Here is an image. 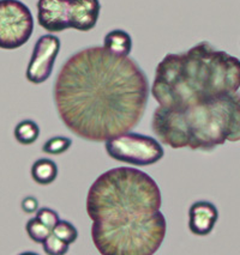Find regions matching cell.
I'll use <instances>...</instances> for the list:
<instances>
[{"label":"cell","instance_id":"obj_2","mask_svg":"<svg viewBox=\"0 0 240 255\" xmlns=\"http://www.w3.org/2000/svg\"><path fill=\"white\" fill-rule=\"evenodd\" d=\"M240 59L208 41L184 53H168L159 62L150 93L159 106L184 107L238 93Z\"/></svg>","mask_w":240,"mask_h":255},{"label":"cell","instance_id":"obj_15","mask_svg":"<svg viewBox=\"0 0 240 255\" xmlns=\"http://www.w3.org/2000/svg\"><path fill=\"white\" fill-rule=\"evenodd\" d=\"M25 231L29 239L36 243H42L52 234V229L46 227L37 217L30 218L26 222Z\"/></svg>","mask_w":240,"mask_h":255},{"label":"cell","instance_id":"obj_16","mask_svg":"<svg viewBox=\"0 0 240 255\" xmlns=\"http://www.w3.org/2000/svg\"><path fill=\"white\" fill-rule=\"evenodd\" d=\"M72 140L69 137H53L46 141L42 146V151L48 155H61L70 149Z\"/></svg>","mask_w":240,"mask_h":255},{"label":"cell","instance_id":"obj_8","mask_svg":"<svg viewBox=\"0 0 240 255\" xmlns=\"http://www.w3.org/2000/svg\"><path fill=\"white\" fill-rule=\"evenodd\" d=\"M60 46V40L55 35H42L38 38L26 67V81L31 84L38 85L51 77Z\"/></svg>","mask_w":240,"mask_h":255},{"label":"cell","instance_id":"obj_7","mask_svg":"<svg viewBox=\"0 0 240 255\" xmlns=\"http://www.w3.org/2000/svg\"><path fill=\"white\" fill-rule=\"evenodd\" d=\"M34 18L30 8L19 0H0V48H20L30 40Z\"/></svg>","mask_w":240,"mask_h":255},{"label":"cell","instance_id":"obj_12","mask_svg":"<svg viewBox=\"0 0 240 255\" xmlns=\"http://www.w3.org/2000/svg\"><path fill=\"white\" fill-rule=\"evenodd\" d=\"M103 48L119 56H129L132 50V38L129 32L121 29L109 31L103 40Z\"/></svg>","mask_w":240,"mask_h":255},{"label":"cell","instance_id":"obj_9","mask_svg":"<svg viewBox=\"0 0 240 255\" xmlns=\"http://www.w3.org/2000/svg\"><path fill=\"white\" fill-rule=\"evenodd\" d=\"M37 23L48 32L69 28V0H37Z\"/></svg>","mask_w":240,"mask_h":255},{"label":"cell","instance_id":"obj_17","mask_svg":"<svg viewBox=\"0 0 240 255\" xmlns=\"http://www.w3.org/2000/svg\"><path fill=\"white\" fill-rule=\"evenodd\" d=\"M52 233L60 240H63L64 242H66L67 245H72L78 237V231L76 227L67 221H59L57 225L53 228Z\"/></svg>","mask_w":240,"mask_h":255},{"label":"cell","instance_id":"obj_1","mask_svg":"<svg viewBox=\"0 0 240 255\" xmlns=\"http://www.w3.org/2000/svg\"><path fill=\"white\" fill-rule=\"evenodd\" d=\"M149 95V81L137 62L101 46L71 55L53 88L66 128L95 143L132 131L143 118Z\"/></svg>","mask_w":240,"mask_h":255},{"label":"cell","instance_id":"obj_5","mask_svg":"<svg viewBox=\"0 0 240 255\" xmlns=\"http://www.w3.org/2000/svg\"><path fill=\"white\" fill-rule=\"evenodd\" d=\"M166 233L167 222L161 211L129 224H91L93 243L103 255H153L161 247Z\"/></svg>","mask_w":240,"mask_h":255},{"label":"cell","instance_id":"obj_18","mask_svg":"<svg viewBox=\"0 0 240 255\" xmlns=\"http://www.w3.org/2000/svg\"><path fill=\"white\" fill-rule=\"evenodd\" d=\"M69 246L63 240H60L54 234H51L42 242V249L46 254L48 255H64L69 252Z\"/></svg>","mask_w":240,"mask_h":255},{"label":"cell","instance_id":"obj_19","mask_svg":"<svg viewBox=\"0 0 240 255\" xmlns=\"http://www.w3.org/2000/svg\"><path fill=\"white\" fill-rule=\"evenodd\" d=\"M36 217L40 219L46 227H48L49 229L52 230L53 228L57 225L58 222L60 221L58 212L49 209V207H41V209H38L36 211Z\"/></svg>","mask_w":240,"mask_h":255},{"label":"cell","instance_id":"obj_20","mask_svg":"<svg viewBox=\"0 0 240 255\" xmlns=\"http://www.w3.org/2000/svg\"><path fill=\"white\" fill-rule=\"evenodd\" d=\"M22 210L25 213H34L38 210V201L34 197H26L22 200Z\"/></svg>","mask_w":240,"mask_h":255},{"label":"cell","instance_id":"obj_4","mask_svg":"<svg viewBox=\"0 0 240 255\" xmlns=\"http://www.w3.org/2000/svg\"><path fill=\"white\" fill-rule=\"evenodd\" d=\"M160 187L139 169H109L94 181L88 191L85 209L93 223L121 225L141 221L160 211Z\"/></svg>","mask_w":240,"mask_h":255},{"label":"cell","instance_id":"obj_10","mask_svg":"<svg viewBox=\"0 0 240 255\" xmlns=\"http://www.w3.org/2000/svg\"><path fill=\"white\" fill-rule=\"evenodd\" d=\"M100 12V0H69V28L83 32L93 30Z\"/></svg>","mask_w":240,"mask_h":255},{"label":"cell","instance_id":"obj_13","mask_svg":"<svg viewBox=\"0 0 240 255\" xmlns=\"http://www.w3.org/2000/svg\"><path fill=\"white\" fill-rule=\"evenodd\" d=\"M31 177L37 185L48 186L58 177L57 163L48 158H38L31 165Z\"/></svg>","mask_w":240,"mask_h":255},{"label":"cell","instance_id":"obj_6","mask_svg":"<svg viewBox=\"0 0 240 255\" xmlns=\"http://www.w3.org/2000/svg\"><path fill=\"white\" fill-rule=\"evenodd\" d=\"M105 149L112 159L135 167L153 165L165 156L164 147L159 140L130 131L106 140Z\"/></svg>","mask_w":240,"mask_h":255},{"label":"cell","instance_id":"obj_14","mask_svg":"<svg viewBox=\"0 0 240 255\" xmlns=\"http://www.w3.org/2000/svg\"><path fill=\"white\" fill-rule=\"evenodd\" d=\"M13 135L22 145H31L40 137V127L32 120H23L14 127Z\"/></svg>","mask_w":240,"mask_h":255},{"label":"cell","instance_id":"obj_11","mask_svg":"<svg viewBox=\"0 0 240 255\" xmlns=\"http://www.w3.org/2000/svg\"><path fill=\"white\" fill-rule=\"evenodd\" d=\"M219 211L210 201H196L189 210V229L196 236H207L214 230Z\"/></svg>","mask_w":240,"mask_h":255},{"label":"cell","instance_id":"obj_3","mask_svg":"<svg viewBox=\"0 0 240 255\" xmlns=\"http://www.w3.org/2000/svg\"><path fill=\"white\" fill-rule=\"evenodd\" d=\"M152 128L160 143L174 150L212 151L240 140V94L233 93L184 107L159 106Z\"/></svg>","mask_w":240,"mask_h":255}]
</instances>
